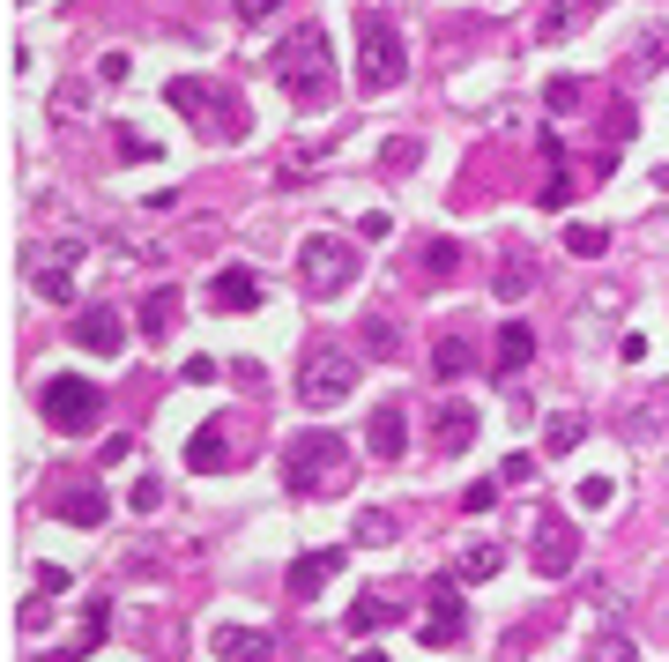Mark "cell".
<instances>
[{"instance_id": "cell-1", "label": "cell", "mask_w": 669, "mask_h": 662, "mask_svg": "<svg viewBox=\"0 0 669 662\" xmlns=\"http://www.w3.org/2000/svg\"><path fill=\"white\" fill-rule=\"evenodd\" d=\"M268 75H276V89L291 97V105H328L334 97V45L320 23H297L291 38L268 52Z\"/></svg>"}, {"instance_id": "cell-2", "label": "cell", "mask_w": 669, "mask_h": 662, "mask_svg": "<svg viewBox=\"0 0 669 662\" xmlns=\"http://www.w3.org/2000/svg\"><path fill=\"white\" fill-rule=\"evenodd\" d=\"M350 440H334V432H297L291 447H283V484H291L297 498L313 492H342L350 484Z\"/></svg>"}, {"instance_id": "cell-3", "label": "cell", "mask_w": 669, "mask_h": 662, "mask_svg": "<svg viewBox=\"0 0 669 662\" xmlns=\"http://www.w3.org/2000/svg\"><path fill=\"white\" fill-rule=\"evenodd\" d=\"M165 97H171V112H179L186 127H202L209 142H239V134H246V105H231V89L179 75V83H171Z\"/></svg>"}, {"instance_id": "cell-4", "label": "cell", "mask_w": 669, "mask_h": 662, "mask_svg": "<svg viewBox=\"0 0 669 662\" xmlns=\"http://www.w3.org/2000/svg\"><path fill=\"white\" fill-rule=\"evenodd\" d=\"M297 284H305V298H342V290L357 284V246L350 239H334V231H313L305 246H297Z\"/></svg>"}, {"instance_id": "cell-5", "label": "cell", "mask_w": 669, "mask_h": 662, "mask_svg": "<svg viewBox=\"0 0 669 662\" xmlns=\"http://www.w3.org/2000/svg\"><path fill=\"white\" fill-rule=\"evenodd\" d=\"M75 268H83V239H31L23 246V276H31V290L45 305H75L83 298Z\"/></svg>"}, {"instance_id": "cell-6", "label": "cell", "mask_w": 669, "mask_h": 662, "mask_svg": "<svg viewBox=\"0 0 669 662\" xmlns=\"http://www.w3.org/2000/svg\"><path fill=\"white\" fill-rule=\"evenodd\" d=\"M38 417L52 424V432H97L105 424V387L97 380H83V373H60V380H45L38 387Z\"/></svg>"}, {"instance_id": "cell-7", "label": "cell", "mask_w": 669, "mask_h": 662, "mask_svg": "<svg viewBox=\"0 0 669 662\" xmlns=\"http://www.w3.org/2000/svg\"><path fill=\"white\" fill-rule=\"evenodd\" d=\"M350 395H357V358H350L342 342H313L305 365H297V402L334 410V402H350Z\"/></svg>"}, {"instance_id": "cell-8", "label": "cell", "mask_w": 669, "mask_h": 662, "mask_svg": "<svg viewBox=\"0 0 669 662\" xmlns=\"http://www.w3.org/2000/svg\"><path fill=\"white\" fill-rule=\"evenodd\" d=\"M402 75H410L402 31H394V23H379V15H365V38H357V83H365V89H394Z\"/></svg>"}, {"instance_id": "cell-9", "label": "cell", "mask_w": 669, "mask_h": 662, "mask_svg": "<svg viewBox=\"0 0 669 662\" xmlns=\"http://www.w3.org/2000/svg\"><path fill=\"white\" fill-rule=\"evenodd\" d=\"M424 648H461L469 640V611H461V574L431 580V611H424Z\"/></svg>"}, {"instance_id": "cell-10", "label": "cell", "mask_w": 669, "mask_h": 662, "mask_svg": "<svg viewBox=\"0 0 669 662\" xmlns=\"http://www.w3.org/2000/svg\"><path fill=\"white\" fill-rule=\"evenodd\" d=\"M573 566H581V529H573V521H558V514H544V521H536V574L565 580Z\"/></svg>"}, {"instance_id": "cell-11", "label": "cell", "mask_w": 669, "mask_h": 662, "mask_svg": "<svg viewBox=\"0 0 669 662\" xmlns=\"http://www.w3.org/2000/svg\"><path fill=\"white\" fill-rule=\"evenodd\" d=\"M75 342H83L89 358H120L126 350V313L120 305H83V313H75Z\"/></svg>"}, {"instance_id": "cell-12", "label": "cell", "mask_w": 669, "mask_h": 662, "mask_svg": "<svg viewBox=\"0 0 669 662\" xmlns=\"http://www.w3.org/2000/svg\"><path fill=\"white\" fill-rule=\"evenodd\" d=\"M342 566H350V551H342V543H328V551H297V558H291V580H283V588H291L297 603H313V595H320V588H328Z\"/></svg>"}, {"instance_id": "cell-13", "label": "cell", "mask_w": 669, "mask_h": 662, "mask_svg": "<svg viewBox=\"0 0 669 662\" xmlns=\"http://www.w3.org/2000/svg\"><path fill=\"white\" fill-rule=\"evenodd\" d=\"M186 469L194 477H223V469H239V447H231V424H202L194 440H186Z\"/></svg>"}, {"instance_id": "cell-14", "label": "cell", "mask_w": 669, "mask_h": 662, "mask_svg": "<svg viewBox=\"0 0 669 662\" xmlns=\"http://www.w3.org/2000/svg\"><path fill=\"white\" fill-rule=\"evenodd\" d=\"M469 440H476V410H469L461 395H439V410H431V447H439V455H469Z\"/></svg>"}, {"instance_id": "cell-15", "label": "cell", "mask_w": 669, "mask_h": 662, "mask_svg": "<svg viewBox=\"0 0 669 662\" xmlns=\"http://www.w3.org/2000/svg\"><path fill=\"white\" fill-rule=\"evenodd\" d=\"M209 305L216 313H253V305H260V276H253V268H223L209 284Z\"/></svg>"}, {"instance_id": "cell-16", "label": "cell", "mask_w": 669, "mask_h": 662, "mask_svg": "<svg viewBox=\"0 0 669 662\" xmlns=\"http://www.w3.org/2000/svg\"><path fill=\"white\" fill-rule=\"evenodd\" d=\"M528 358H536V328H528V321H506L499 342H491V373L506 380V373H521Z\"/></svg>"}, {"instance_id": "cell-17", "label": "cell", "mask_w": 669, "mask_h": 662, "mask_svg": "<svg viewBox=\"0 0 669 662\" xmlns=\"http://www.w3.org/2000/svg\"><path fill=\"white\" fill-rule=\"evenodd\" d=\"M216 655H223V662H268V655H276V640L253 633V625H216Z\"/></svg>"}, {"instance_id": "cell-18", "label": "cell", "mask_w": 669, "mask_h": 662, "mask_svg": "<svg viewBox=\"0 0 669 662\" xmlns=\"http://www.w3.org/2000/svg\"><path fill=\"white\" fill-rule=\"evenodd\" d=\"M402 440H410V417L394 410V402H379L373 424H365V447H373L379 461H394V455H402Z\"/></svg>"}, {"instance_id": "cell-19", "label": "cell", "mask_w": 669, "mask_h": 662, "mask_svg": "<svg viewBox=\"0 0 669 662\" xmlns=\"http://www.w3.org/2000/svg\"><path fill=\"white\" fill-rule=\"evenodd\" d=\"M454 574H461V580H499V574H506V543H491V537H476V543H461V558H454Z\"/></svg>"}, {"instance_id": "cell-20", "label": "cell", "mask_w": 669, "mask_h": 662, "mask_svg": "<svg viewBox=\"0 0 669 662\" xmlns=\"http://www.w3.org/2000/svg\"><path fill=\"white\" fill-rule=\"evenodd\" d=\"M171 321H179V284H157L142 298V342H165Z\"/></svg>"}, {"instance_id": "cell-21", "label": "cell", "mask_w": 669, "mask_h": 662, "mask_svg": "<svg viewBox=\"0 0 669 662\" xmlns=\"http://www.w3.org/2000/svg\"><path fill=\"white\" fill-rule=\"evenodd\" d=\"M60 521H68V529H97V521H105V492H97V484L60 492Z\"/></svg>"}, {"instance_id": "cell-22", "label": "cell", "mask_w": 669, "mask_h": 662, "mask_svg": "<svg viewBox=\"0 0 669 662\" xmlns=\"http://www.w3.org/2000/svg\"><path fill=\"white\" fill-rule=\"evenodd\" d=\"M431 373H439V380H461V373H476V342H469V335H447V342L431 350Z\"/></svg>"}, {"instance_id": "cell-23", "label": "cell", "mask_w": 669, "mask_h": 662, "mask_svg": "<svg viewBox=\"0 0 669 662\" xmlns=\"http://www.w3.org/2000/svg\"><path fill=\"white\" fill-rule=\"evenodd\" d=\"M454 268H461V246H454V239H424V253H417V276H424V284H447Z\"/></svg>"}, {"instance_id": "cell-24", "label": "cell", "mask_w": 669, "mask_h": 662, "mask_svg": "<svg viewBox=\"0 0 669 662\" xmlns=\"http://www.w3.org/2000/svg\"><path fill=\"white\" fill-rule=\"evenodd\" d=\"M402 618V603H394V595H357V603H350V633H373V625H394Z\"/></svg>"}, {"instance_id": "cell-25", "label": "cell", "mask_w": 669, "mask_h": 662, "mask_svg": "<svg viewBox=\"0 0 669 662\" xmlns=\"http://www.w3.org/2000/svg\"><path fill=\"white\" fill-rule=\"evenodd\" d=\"M491 290H499L506 305H513V298H528V290H536V261H528V253H513L499 276H491Z\"/></svg>"}, {"instance_id": "cell-26", "label": "cell", "mask_w": 669, "mask_h": 662, "mask_svg": "<svg viewBox=\"0 0 669 662\" xmlns=\"http://www.w3.org/2000/svg\"><path fill=\"white\" fill-rule=\"evenodd\" d=\"M417 157H424L417 134H387V142H379V165L394 171V179H410V171H417Z\"/></svg>"}, {"instance_id": "cell-27", "label": "cell", "mask_w": 669, "mask_h": 662, "mask_svg": "<svg viewBox=\"0 0 669 662\" xmlns=\"http://www.w3.org/2000/svg\"><path fill=\"white\" fill-rule=\"evenodd\" d=\"M565 253H573V261H603V253H610V231H603V224H573V231H565Z\"/></svg>"}, {"instance_id": "cell-28", "label": "cell", "mask_w": 669, "mask_h": 662, "mask_svg": "<svg viewBox=\"0 0 669 662\" xmlns=\"http://www.w3.org/2000/svg\"><path fill=\"white\" fill-rule=\"evenodd\" d=\"M357 335H365V350H373V358H402V328H394L387 313H373Z\"/></svg>"}, {"instance_id": "cell-29", "label": "cell", "mask_w": 669, "mask_h": 662, "mask_svg": "<svg viewBox=\"0 0 669 662\" xmlns=\"http://www.w3.org/2000/svg\"><path fill=\"white\" fill-rule=\"evenodd\" d=\"M581 440H587V417H550V424H544V447H550V455H573Z\"/></svg>"}, {"instance_id": "cell-30", "label": "cell", "mask_w": 669, "mask_h": 662, "mask_svg": "<svg viewBox=\"0 0 669 662\" xmlns=\"http://www.w3.org/2000/svg\"><path fill=\"white\" fill-rule=\"evenodd\" d=\"M105 618H112V603H105V595H89V603H83V625H75V648H83V655L105 640Z\"/></svg>"}, {"instance_id": "cell-31", "label": "cell", "mask_w": 669, "mask_h": 662, "mask_svg": "<svg viewBox=\"0 0 669 662\" xmlns=\"http://www.w3.org/2000/svg\"><path fill=\"white\" fill-rule=\"evenodd\" d=\"M581 97H587L581 75H558V83L544 89V105H550V112H581Z\"/></svg>"}, {"instance_id": "cell-32", "label": "cell", "mask_w": 669, "mask_h": 662, "mask_svg": "<svg viewBox=\"0 0 669 662\" xmlns=\"http://www.w3.org/2000/svg\"><path fill=\"white\" fill-rule=\"evenodd\" d=\"M112 142H120V157H126V165H142V157H157V142H149L142 127H112Z\"/></svg>"}, {"instance_id": "cell-33", "label": "cell", "mask_w": 669, "mask_h": 662, "mask_svg": "<svg viewBox=\"0 0 669 662\" xmlns=\"http://www.w3.org/2000/svg\"><path fill=\"white\" fill-rule=\"evenodd\" d=\"M587 662H640V648H632L625 633H603V640H595V655Z\"/></svg>"}, {"instance_id": "cell-34", "label": "cell", "mask_w": 669, "mask_h": 662, "mask_svg": "<svg viewBox=\"0 0 669 662\" xmlns=\"http://www.w3.org/2000/svg\"><path fill=\"white\" fill-rule=\"evenodd\" d=\"M573 498H581V506H610V498H618V484H610V477H581V484H573Z\"/></svg>"}, {"instance_id": "cell-35", "label": "cell", "mask_w": 669, "mask_h": 662, "mask_svg": "<svg viewBox=\"0 0 669 662\" xmlns=\"http://www.w3.org/2000/svg\"><path fill=\"white\" fill-rule=\"evenodd\" d=\"M357 239H373V246H387V239H394V216H387V208H373V216H357Z\"/></svg>"}, {"instance_id": "cell-36", "label": "cell", "mask_w": 669, "mask_h": 662, "mask_svg": "<svg viewBox=\"0 0 669 662\" xmlns=\"http://www.w3.org/2000/svg\"><path fill=\"white\" fill-rule=\"evenodd\" d=\"M126 506H134V514H149V506H165V484H157V477H134V492H126Z\"/></svg>"}, {"instance_id": "cell-37", "label": "cell", "mask_w": 669, "mask_h": 662, "mask_svg": "<svg viewBox=\"0 0 669 662\" xmlns=\"http://www.w3.org/2000/svg\"><path fill=\"white\" fill-rule=\"evenodd\" d=\"M68 588H75V574H68V566H52V558H45V566H38V595H68Z\"/></svg>"}, {"instance_id": "cell-38", "label": "cell", "mask_w": 669, "mask_h": 662, "mask_svg": "<svg viewBox=\"0 0 669 662\" xmlns=\"http://www.w3.org/2000/svg\"><path fill=\"white\" fill-rule=\"evenodd\" d=\"M461 506H469V514H491V506H499V484H491V477H484V484H469Z\"/></svg>"}, {"instance_id": "cell-39", "label": "cell", "mask_w": 669, "mask_h": 662, "mask_svg": "<svg viewBox=\"0 0 669 662\" xmlns=\"http://www.w3.org/2000/svg\"><path fill=\"white\" fill-rule=\"evenodd\" d=\"M536 202H544V208H565V202H573V179H565V171H550V179H544V194H536Z\"/></svg>"}, {"instance_id": "cell-40", "label": "cell", "mask_w": 669, "mask_h": 662, "mask_svg": "<svg viewBox=\"0 0 669 662\" xmlns=\"http://www.w3.org/2000/svg\"><path fill=\"white\" fill-rule=\"evenodd\" d=\"M216 373H223V365H216V358H186V365H179V380H186V387H209Z\"/></svg>"}, {"instance_id": "cell-41", "label": "cell", "mask_w": 669, "mask_h": 662, "mask_svg": "<svg viewBox=\"0 0 669 662\" xmlns=\"http://www.w3.org/2000/svg\"><path fill=\"white\" fill-rule=\"evenodd\" d=\"M394 537V521L387 514H357V543H387Z\"/></svg>"}, {"instance_id": "cell-42", "label": "cell", "mask_w": 669, "mask_h": 662, "mask_svg": "<svg viewBox=\"0 0 669 662\" xmlns=\"http://www.w3.org/2000/svg\"><path fill=\"white\" fill-rule=\"evenodd\" d=\"M231 8H239V23H246V31H253V23H268V15H276L283 0H231Z\"/></svg>"}, {"instance_id": "cell-43", "label": "cell", "mask_w": 669, "mask_h": 662, "mask_svg": "<svg viewBox=\"0 0 669 662\" xmlns=\"http://www.w3.org/2000/svg\"><path fill=\"white\" fill-rule=\"evenodd\" d=\"M573 23H581V15H573V8H550V15H544V38L558 45V38H565V31H573Z\"/></svg>"}, {"instance_id": "cell-44", "label": "cell", "mask_w": 669, "mask_h": 662, "mask_svg": "<svg viewBox=\"0 0 669 662\" xmlns=\"http://www.w3.org/2000/svg\"><path fill=\"white\" fill-rule=\"evenodd\" d=\"M126 68H134L126 52H105V60H97V83H126Z\"/></svg>"}, {"instance_id": "cell-45", "label": "cell", "mask_w": 669, "mask_h": 662, "mask_svg": "<svg viewBox=\"0 0 669 662\" xmlns=\"http://www.w3.org/2000/svg\"><path fill=\"white\" fill-rule=\"evenodd\" d=\"M499 484H536V461H528V455H513V461L499 469Z\"/></svg>"}, {"instance_id": "cell-46", "label": "cell", "mask_w": 669, "mask_h": 662, "mask_svg": "<svg viewBox=\"0 0 669 662\" xmlns=\"http://www.w3.org/2000/svg\"><path fill=\"white\" fill-rule=\"evenodd\" d=\"M38 662H83V648H75V640H68V648H60V655H38Z\"/></svg>"}, {"instance_id": "cell-47", "label": "cell", "mask_w": 669, "mask_h": 662, "mask_svg": "<svg viewBox=\"0 0 669 662\" xmlns=\"http://www.w3.org/2000/svg\"><path fill=\"white\" fill-rule=\"evenodd\" d=\"M565 8H573V15H595V8H603V0H565Z\"/></svg>"}, {"instance_id": "cell-48", "label": "cell", "mask_w": 669, "mask_h": 662, "mask_svg": "<svg viewBox=\"0 0 669 662\" xmlns=\"http://www.w3.org/2000/svg\"><path fill=\"white\" fill-rule=\"evenodd\" d=\"M357 662H387V655H379V648H357Z\"/></svg>"}]
</instances>
